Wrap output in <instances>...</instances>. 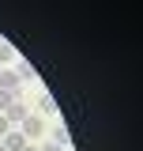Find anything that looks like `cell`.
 <instances>
[{"label": "cell", "instance_id": "cell-11", "mask_svg": "<svg viewBox=\"0 0 143 151\" xmlns=\"http://www.w3.org/2000/svg\"><path fill=\"white\" fill-rule=\"evenodd\" d=\"M23 151H34V147H23Z\"/></svg>", "mask_w": 143, "mask_h": 151}, {"label": "cell", "instance_id": "cell-3", "mask_svg": "<svg viewBox=\"0 0 143 151\" xmlns=\"http://www.w3.org/2000/svg\"><path fill=\"white\" fill-rule=\"evenodd\" d=\"M23 132H26V136H41V117H30V113H26V117H23Z\"/></svg>", "mask_w": 143, "mask_h": 151}, {"label": "cell", "instance_id": "cell-9", "mask_svg": "<svg viewBox=\"0 0 143 151\" xmlns=\"http://www.w3.org/2000/svg\"><path fill=\"white\" fill-rule=\"evenodd\" d=\"M41 151H64L60 144H41Z\"/></svg>", "mask_w": 143, "mask_h": 151}, {"label": "cell", "instance_id": "cell-5", "mask_svg": "<svg viewBox=\"0 0 143 151\" xmlns=\"http://www.w3.org/2000/svg\"><path fill=\"white\" fill-rule=\"evenodd\" d=\"M26 147V140L19 136V132H11V136H4V151H23Z\"/></svg>", "mask_w": 143, "mask_h": 151}, {"label": "cell", "instance_id": "cell-7", "mask_svg": "<svg viewBox=\"0 0 143 151\" xmlns=\"http://www.w3.org/2000/svg\"><path fill=\"white\" fill-rule=\"evenodd\" d=\"M8 60H15V45H0V68H4Z\"/></svg>", "mask_w": 143, "mask_h": 151}, {"label": "cell", "instance_id": "cell-2", "mask_svg": "<svg viewBox=\"0 0 143 151\" xmlns=\"http://www.w3.org/2000/svg\"><path fill=\"white\" fill-rule=\"evenodd\" d=\"M19 83H23V79H19V72H11V68H4V72H0V91L19 94Z\"/></svg>", "mask_w": 143, "mask_h": 151}, {"label": "cell", "instance_id": "cell-6", "mask_svg": "<svg viewBox=\"0 0 143 151\" xmlns=\"http://www.w3.org/2000/svg\"><path fill=\"white\" fill-rule=\"evenodd\" d=\"M53 144H60V147H68V144H72V132L64 129V125H60V129L53 132Z\"/></svg>", "mask_w": 143, "mask_h": 151}, {"label": "cell", "instance_id": "cell-4", "mask_svg": "<svg viewBox=\"0 0 143 151\" xmlns=\"http://www.w3.org/2000/svg\"><path fill=\"white\" fill-rule=\"evenodd\" d=\"M38 110L45 113V117H53V113H56V102H53V94H38Z\"/></svg>", "mask_w": 143, "mask_h": 151}, {"label": "cell", "instance_id": "cell-12", "mask_svg": "<svg viewBox=\"0 0 143 151\" xmlns=\"http://www.w3.org/2000/svg\"><path fill=\"white\" fill-rule=\"evenodd\" d=\"M0 72H4V68H0Z\"/></svg>", "mask_w": 143, "mask_h": 151}, {"label": "cell", "instance_id": "cell-1", "mask_svg": "<svg viewBox=\"0 0 143 151\" xmlns=\"http://www.w3.org/2000/svg\"><path fill=\"white\" fill-rule=\"evenodd\" d=\"M0 117H4V121H8V125H15V121H23V117H26V106H23V102H11V106H4V110H0Z\"/></svg>", "mask_w": 143, "mask_h": 151}, {"label": "cell", "instance_id": "cell-8", "mask_svg": "<svg viewBox=\"0 0 143 151\" xmlns=\"http://www.w3.org/2000/svg\"><path fill=\"white\" fill-rule=\"evenodd\" d=\"M11 102H15V94H8V91H0V110H4V106H11Z\"/></svg>", "mask_w": 143, "mask_h": 151}, {"label": "cell", "instance_id": "cell-10", "mask_svg": "<svg viewBox=\"0 0 143 151\" xmlns=\"http://www.w3.org/2000/svg\"><path fill=\"white\" fill-rule=\"evenodd\" d=\"M4 132H8V121H4V117H0V136H4Z\"/></svg>", "mask_w": 143, "mask_h": 151}, {"label": "cell", "instance_id": "cell-13", "mask_svg": "<svg viewBox=\"0 0 143 151\" xmlns=\"http://www.w3.org/2000/svg\"><path fill=\"white\" fill-rule=\"evenodd\" d=\"M0 151H4V147H0Z\"/></svg>", "mask_w": 143, "mask_h": 151}]
</instances>
